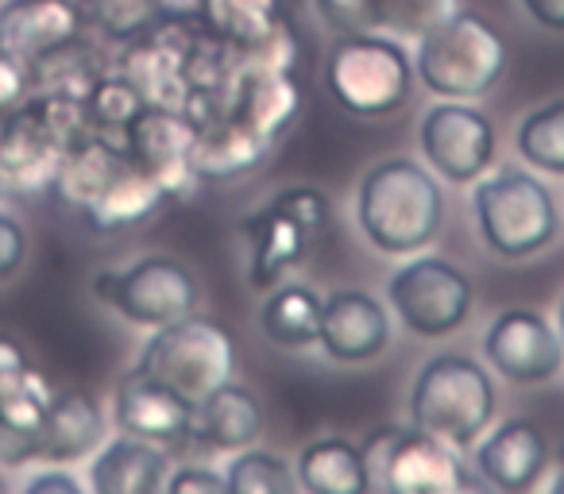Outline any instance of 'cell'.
Returning <instances> with one entry per match:
<instances>
[{
	"mask_svg": "<svg viewBox=\"0 0 564 494\" xmlns=\"http://www.w3.org/2000/svg\"><path fill=\"white\" fill-rule=\"evenodd\" d=\"M356 220L383 255H414L430 248L445 220L437 178L414 158H383L360 182Z\"/></svg>",
	"mask_w": 564,
	"mask_h": 494,
	"instance_id": "1",
	"label": "cell"
},
{
	"mask_svg": "<svg viewBox=\"0 0 564 494\" xmlns=\"http://www.w3.org/2000/svg\"><path fill=\"white\" fill-rule=\"evenodd\" d=\"M495 417V383L468 355H433L410 391V421L414 429L453 444L456 452L476 448Z\"/></svg>",
	"mask_w": 564,
	"mask_h": 494,
	"instance_id": "2",
	"label": "cell"
},
{
	"mask_svg": "<svg viewBox=\"0 0 564 494\" xmlns=\"http://www.w3.org/2000/svg\"><path fill=\"white\" fill-rule=\"evenodd\" d=\"M507 70V43L479 12L456 9L417 40L414 74L437 97H484Z\"/></svg>",
	"mask_w": 564,
	"mask_h": 494,
	"instance_id": "3",
	"label": "cell"
},
{
	"mask_svg": "<svg viewBox=\"0 0 564 494\" xmlns=\"http://www.w3.org/2000/svg\"><path fill=\"white\" fill-rule=\"evenodd\" d=\"M325 89L352 117H391L410 101L414 63H410L406 47L387 35H340L325 55Z\"/></svg>",
	"mask_w": 564,
	"mask_h": 494,
	"instance_id": "4",
	"label": "cell"
},
{
	"mask_svg": "<svg viewBox=\"0 0 564 494\" xmlns=\"http://www.w3.org/2000/svg\"><path fill=\"white\" fill-rule=\"evenodd\" d=\"M484 243L499 260H525L556 240L561 212L545 186L518 166H502L484 178L471 197Z\"/></svg>",
	"mask_w": 564,
	"mask_h": 494,
	"instance_id": "5",
	"label": "cell"
},
{
	"mask_svg": "<svg viewBox=\"0 0 564 494\" xmlns=\"http://www.w3.org/2000/svg\"><path fill=\"white\" fill-rule=\"evenodd\" d=\"M135 367L148 371L163 386H171L189 406H197L205 394H213L220 383L232 378L236 340L217 321L189 314L182 321L155 329Z\"/></svg>",
	"mask_w": 564,
	"mask_h": 494,
	"instance_id": "6",
	"label": "cell"
},
{
	"mask_svg": "<svg viewBox=\"0 0 564 494\" xmlns=\"http://www.w3.org/2000/svg\"><path fill=\"white\" fill-rule=\"evenodd\" d=\"M364 463H368L371 491L387 494H453L471 491L476 479H468L460 455L453 444L430 437L422 429H399L387 425L376 429L360 444Z\"/></svg>",
	"mask_w": 564,
	"mask_h": 494,
	"instance_id": "7",
	"label": "cell"
},
{
	"mask_svg": "<svg viewBox=\"0 0 564 494\" xmlns=\"http://www.w3.org/2000/svg\"><path fill=\"white\" fill-rule=\"evenodd\" d=\"M94 294L124 321L148 329H163L197 309V278L166 255H148L124 271H101L94 278Z\"/></svg>",
	"mask_w": 564,
	"mask_h": 494,
	"instance_id": "8",
	"label": "cell"
},
{
	"mask_svg": "<svg viewBox=\"0 0 564 494\" xmlns=\"http://www.w3.org/2000/svg\"><path fill=\"white\" fill-rule=\"evenodd\" d=\"M471 298H476L471 278L456 263L437 260V255H422L391 278L394 314L410 332L430 340L460 329L471 314Z\"/></svg>",
	"mask_w": 564,
	"mask_h": 494,
	"instance_id": "9",
	"label": "cell"
},
{
	"mask_svg": "<svg viewBox=\"0 0 564 494\" xmlns=\"http://www.w3.org/2000/svg\"><path fill=\"white\" fill-rule=\"evenodd\" d=\"M120 143H124L128 163L140 166V171L163 189L166 201H182V197L197 194L202 182H197L194 163H189L194 124H189L178 109L148 105V109L128 124V132Z\"/></svg>",
	"mask_w": 564,
	"mask_h": 494,
	"instance_id": "10",
	"label": "cell"
},
{
	"mask_svg": "<svg viewBox=\"0 0 564 494\" xmlns=\"http://www.w3.org/2000/svg\"><path fill=\"white\" fill-rule=\"evenodd\" d=\"M422 155L448 182H476L495 158V124L460 101L433 105L422 117Z\"/></svg>",
	"mask_w": 564,
	"mask_h": 494,
	"instance_id": "11",
	"label": "cell"
},
{
	"mask_svg": "<svg viewBox=\"0 0 564 494\" xmlns=\"http://www.w3.org/2000/svg\"><path fill=\"white\" fill-rule=\"evenodd\" d=\"M484 355L510 383H545L564 367V348L553 325L533 309H507L484 337Z\"/></svg>",
	"mask_w": 564,
	"mask_h": 494,
	"instance_id": "12",
	"label": "cell"
},
{
	"mask_svg": "<svg viewBox=\"0 0 564 494\" xmlns=\"http://www.w3.org/2000/svg\"><path fill=\"white\" fill-rule=\"evenodd\" d=\"M194 24L159 20L151 32H143V35H135V40L124 43L120 74L140 89V97L148 105L182 109V101H186V74H182V58H186V43H189Z\"/></svg>",
	"mask_w": 564,
	"mask_h": 494,
	"instance_id": "13",
	"label": "cell"
},
{
	"mask_svg": "<svg viewBox=\"0 0 564 494\" xmlns=\"http://www.w3.org/2000/svg\"><path fill=\"white\" fill-rule=\"evenodd\" d=\"M112 414H117L120 432L155 440V444H186L194 429V406L140 367L120 378Z\"/></svg>",
	"mask_w": 564,
	"mask_h": 494,
	"instance_id": "14",
	"label": "cell"
},
{
	"mask_svg": "<svg viewBox=\"0 0 564 494\" xmlns=\"http://www.w3.org/2000/svg\"><path fill=\"white\" fill-rule=\"evenodd\" d=\"M317 344L340 363H368L391 344V314L368 290H337L322 306Z\"/></svg>",
	"mask_w": 564,
	"mask_h": 494,
	"instance_id": "15",
	"label": "cell"
},
{
	"mask_svg": "<svg viewBox=\"0 0 564 494\" xmlns=\"http://www.w3.org/2000/svg\"><path fill=\"white\" fill-rule=\"evenodd\" d=\"M63 158V143L51 135V128L43 124V117L35 112V105H20L9 112V124L0 135V174L9 194H43L51 189Z\"/></svg>",
	"mask_w": 564,
	"mask_h": 494,
	"instance_id": "16",
	"label": "cell"
},
{
	"mask_svg": "<svg viewBox=\"0 0 564 494\" xmlns=\"http://www.w3.org/2000/svg\"><path fill=\"white\" fill-rule=\"evenodd\" d=\"M78 35H86L78 0H9L0 9V47L20 63H32Z\"/></svg>",
	"mask_w": 564,
	"mask_h": 494,
	"instance_id": "17",
	"label": "cell"
},
{
	"mask_svg": "<svg viewBox=\"0 0 564 494\" xmlns=\"http://www.w3.org/2000/svg\"><path fill=\"white\" fill-rule=\"evenodd\" d=\"M302 109H306L302 70L256 74V78H240L228 89V112L243 120L256 135H263L271 147L299 124Z\"/></svg>",
	"mask_w": 564,
	"mask_h": 494,
	"instance_id": "18",
	"label": "cell"
},
{
	"mask_svg": "<svg viewBox=\"0 0 564 494\" xmlns=\"http://www.w3.org/2000/svg\"><path fill=\"white\" fill-rule=\"evenodd\" d=\"M267 155H271V143L251 132L243 120H236L232 112H220V117L194 128L189 163H194L197 182L248 178L267 163Z\"/></svg>",
	"mask_w": 564,
	"mask_h": 494,
	"instance_id": "19",
	"label": "cell"
},
{
	"mask_svg": "<svg viewBox=\"0 0 564 494\" xmlns=\"http://www.w3.org/2000/svg\"><path fill=\"white\" fill-rule=\"evenodd\" d=\"M243 235L251 243L248 283L251 290H274L286 271H294L314 248V235L291 220L279 205H263L243 220Z\"/></svg>",
	"mask_w": 564,
	"mask_h": 494,
	"instance_id": "20",
	"label": "cell"
},
{
	"mask_svg": "<svg viewBox=\"0 0 564 494\" xmlns=\"http://www.w3.org/2000/svg\"><path fill=\"white\" fill-rule=\"evenodd\" d=\"M549 460L545 437L533 421H507L476 448V471L495 491H530Z\"/></svg>",
	"mask_w": 564,
	"mask_h": 494,
	"instance_id": "21",
	"label": "cell"
},
{
	"mask_svg": "<svg viewBox=\"0 0 564 494\" xmlns=\"http://www.w3.org/2000/svg\"><path fill=\"white\" fill-rule=\"evenodd\" d=\"M259 432H263V409H259L256 394L248 386H236L232 378L194 406L189 440H197L209 452H240V448L256 444Z\"/></svg>",
	"mask_w": 564,
	"mask_h": 494,
	"instance_id": "22",
	"label": "cell"
},
{
	"mask_svg": "<svg viewBox=\"0 0 564 494\" xmlns=\"http://www.w3.org/2000/svg\"><path fill=\"white\" fill-rule=\"evenodd\" d=\"M124 163H128L124 143L94 132V135H86V140L74 143V147L63 151L55 182H51V194H55L66 209L86 212L89 205L105 194V186L124 171Z\"/></svg>",
	"mask_w": 564,
	"mask_h": 494,
	"instance_id": "23",
	"label": "cell"
},
{
	"mask_svg": "<svg viewBox=\"0 0 564 494\" xmlns=\"http://www.w3.org/2000/svg\"><path fill=\"white\" fill-rule=\"evenodd\" d=\"M166 475H171V460H166L163 444L124 432L101 448L89 486L97 494H155L166 491Z\"/></svg>",
	"mask_w": 564,
	"mask_h": 494,
	"instance_id": "24",
	"label": "cell"
},
{
	"mask_svg": "<svg viewBox=\"0 0 564 494\" xmlns=\"http://www.w3.org/2000/svg\"><path fill=\"white\" fill-rule=\"evenodd\" d=\"M105 440V417L97 402L82 391L55 394L47 417L40 425V460L74 463L89 455Z\"/></svg>",
	"mask_w": 564,
	"mask_h": 494,
	"instance_id": "25",
	"label": "cell"
},
{
	"mask_svg": "<svg viewBox=\"0 0 564 494\" xmlns=\"http://www.w3.org/2000/svg\"><path fill=\"white\" fill-rule=\"evenodd\" d=\"M105 70V58L86 35L63 43V47L47 51V55L28 63V94L32 97H78L86 101L89 89Z\"/></svg>",
	"mask_w": 564,
	"mask_h": 494,
	"instance_id": "26",
	"label": "cell"
},
{
	"mask_svg": "<svg viewBox=\"0 0 564 494\" xmlns=\"http://www.w3.org/2000/svg\"><path fill=\"white\" fill-rule=\"evenodd\" d=\"M299 486L310 494H364L371 491L368 463H364L360 444L348 437H322L302 448L299 455Z\"/></svg>",
	"mask_w": 564,
	"mask_h": 494,
	"instance_id": "27",
	"label": "cell"
},
{
	"mask_svg": "<svg viewBox=\"0 0 564 494\" xmlns=\"http://www.w3.org/2000/svg\"><path fill=\"white\" fill-rule=\"evenodd\" d=\"M166 205V194L140 171V166L124 163V171L105 186V194L89 205L82 217L94 232H124V228L143 224Z\"/></svg>",
	"mask_w": 564,
	"mask_h": 494,
	"instance_id": "28",
	"label": "cell"
},
{
	"mask_svg": "<svg viewBox=\"0 0 564 494\" xmlns=\"http://www.w3.org/2000/svg\"><path fill=\"white\" fill-rule=\"evenodd\" d=\"M322 294L314 286L286 283L274 286L259 309V329L279 348H310L322 337Z\"/></svg>",
	"mask_w": 564,
	"mask_h": 494,
	"instance_id": "29",
	"label": "cell"
},
{
	"mask_svg": "<svg viewBox=\"0 0 564 494\" xmlns=\"http://www.w3.org/2000/svg\"><path fill=\"white\" fill-rule=\"evenodd\" d=\"M306 58V40H302L294 17H286L279 28L251 43H228V70H232V86L240 78H256V74H279V70H302Z\"/></svg>",
	"mask_w": 564,
	"mask_h": 494,
	"instance_id": "30",
	"label": "cell"
},
{
	"mask_svg": "<svg viewBox=\"0 0 564 494\" xmlns=\"http://www.w3.org/2000/svg\"><path fill=\"white\" fill-rule=\"evenodd\" d=\"M294 17V0H205L202 24L228 43H251Z\"/></svg>",
	"mask_w": 564,
	"mask_h": 494,
	"instance_id": "31",
	"label": "cell"
},
{
	"mask_svg": "<svg viewBox=\"0 0 564 494\" xmlns=\"http://www.w3.org/2000/svg\"><path fill=\"white\" fill-rule=\"evenodd\" d=\"M51 402H55V386L47 383L43 371L28 363L24 371L0 383V429L40 440V425L47 417Z\"/></svg>",
	"mask_w": 564,
	"mask_h": 494,
	"instance_id": "32",
	"label": "cell"
},
{
	"mask_svg": "<svg viewBox=\"0 0 564 494\" xmlns=\"http://www.w3.org/2000/svg\"><path fill=\"white\" fill-rule=\"evenodd\" d=\"M518 151L538 171L564 178V97L533 109L518 128Z\"/></svg>",
	"mask_w": 564,
	"mask_h": 494,
	"instance_id": "33",
	"label": "cell"
},
{
	"mask_svg": "<svg viewBox=\"0 0 564 494\" xmlns=\"http://www.w3.org/2000/svg\"><path fill=\"white\" fill-rule=\"evenodd\" d=\"M86 109H89V120H94V132L97 135H120L124 140L128 124L148 109V101L140 97V89L124 78V74H101L97 86L89 89L86 97Z\"/></svg>",
	"mask_w": 564,
	"mask_h": 494,
	"instance_id": "34",
	"label": "cell"
},
{
	"mask_svg": "<svg viewBox=\"0 0 564 494\" xmlns=\"http://www.w3.org/2000/svg\"><path fill=\"white\" fill-rule=\"evenodd\" d=\"M228 491L232 494H291L299 491V475L291 463L263 448H240L232 463H228Z\"/></svg>",
	"mask_w": 564,
	"mask_h": 494,
	"instance_id": "35",
	"label": "cell"
},
{
	"mask_svg": "<svg viewBox=\"0 0 564 494\" xmlns=\"http://www.w3.org/2000/svg\"><path fill=\"white\" fill-rule=\"evenodd\" d=\"M86 28L101 32L112 43H128L159 24L155 0H78Z\"/></svg>",
	"mask_w": 564,
	"mask_h": 494,
	"instance_id": "36",
	"label": "cell"
},
{
	"mask_svg": "<svg viewBox=\"0 0 564 494\" xmlns=\"http://www.w3.org/2000/svg\"><path fill=\"white\" fill-rule=\"evenodd\" d=\"M460 9V0H376L379 32L391 35H417L422 40L430 28L448 20Z\"/></svg>",
	"mask_w": 564,
	"mask_h": 494,
	"instance_id": "37",
	"label": "cell"
},
{
	"mask_svg": "<svg viewBox=\"0 0 564 494\" xmlns=\"http://www.w3.org/2000/svg\"><path fill=\"white\" fill-rule=\"evenodd\" d=\"M271 205H279L282 212L291 220H299L302 228H306L310 235H314V243L322 240L325 232H329L333 224V201L322 194V189L314 186H291V189H282L279 197H274Z\"/></svg>",
	"mask_w": 564,
	"mask_h": 494,
	"instance_id": "38",
	"label": "cell"
},
{
	"mask_svg": "<svg viewBox=\"0 0 564 494\" xmlns=\"http://www.w3.org/2000/svg\"><path fill=\"white\" fill-rule=\"evenodd\" d=\"M314 9L325 20V28H333L337 35L379 32L376 0H314Z\"/></svg>",
	"mask_w": 564,
	"mask_h": 494,
	"instance_id": "39",
	"label": "cell"
},
{
	"mask_svg": "<svg viewBox=\"0 0 564 494\" xmlns=\"http://www.w3.org/2000/svg\"><path fill=\"white\" fill-rule=\"evenodd\" d=\"M24 255H28L24 228H20L12 217H4V212H0V283H4V278H12L20 267H24Z\"/></svg>",
	"mask_w": 564,
	"mask_h": 494,
	"instance_id": "40",
	"label": "cell"
},
{
	"mask_svg": "<svg viewBox=\"0 0 564 494\" xmlns=\"http://www.w3.org/2000/svg\"><path fill=\"white\" fill-rule=\"evenodd\" d=\"M28 97V63L0 47V109H17Z\"/></svg>",
	"mask_w": 564,
	"mask_h": 494,
	"instance_id": "41",
	"label": "cell"
},
{
	"mask_svg": "<svg viewBox=\"0 0 564 494\" xmlns=\"http://www.w3.org/2000/svg\"><path fill=\"white\" fill-rule=\"evenodd\" d=\"M166 491H171V494H189V491L225 494L228 479L217 475V471H209V468H178L174 475H166Z\"/></svg>",
	"mask_w": 564,
	"mask_h": 494,
	"instance_id": "42",
	"label": "cell"
},
{
	"mask_svg": "<svg viewBox=\"0 0 564 494\" xmlns=\"http://www.w3.org/2000/svg\"><path fill=\"white\" fill-rule=\"evenodd\" d=\"M522 4L545 32H564V0H522Z\"/></svg>",
	"mask_w": 564,
	"mask_h": 494,
	"instance_id": "43",
	"label": "cell"
},
{
	"mask_svg": "<svg viewBox=\"0 0 564 494\" xmlns=\"http://www.w3.org/2000/svg\"><path fill=\"white\" fill-rule=\"evenodd\" d=\"M155 9L163 20H178V24H194L202 20L205 0H155Z\"/></svg>",
	"mask_w": 564,
	"mask_h": 494,
	"instance_id": "44",
	"label": "cell"
},
{
	"mask_svg": "<svg viewBox=\"0 0 564 494\" xmlns=\"http://www.w3.org/2000/svg\"><path fill=\"white\" fill-rule=\"evenodd\" d=\"M24 367H28L24 348H20L12 337H4V332H0V383H4V378H12L17 371H24Z\"/></svg>",
	"mask_w": 564,
	"mask_h": 494,
	"instance_id": "45",
	"label": "cell"
},
{
	"mask_svg": "<svg viewBox=\"0 0 564 494\" xmlns=\"http://www.w3.org/2000/svg\"><path fill=\"white\" fill-rule=\"evenodd\" d=\"M28 491L43 494V491H63V494H78L82 483L74 475H66V471H47V475H35L32 483H28Z\"/></svg>",
	"mask_w": 564,
	"mask_h": 494,
	"instance_id": "46",
	"label": "cell"
},
{
	"mask_svg": "<svg viewBox=\"0 0 564 494\" xmlns=\"http://www.w3.org/2000/svg\"><path fill=\"white\" fill-rule=\"evenodd\" d=\"M4 124H9V109H0V135H4Z\"/></svg>",
	"mask_w": 564,
	"mask_h": 494,
	"instance_id": "47",
	"label": "cell"
},
{
	"mask_svg": "<svg viewBox=\"0 0 564 494\" xmlns=\"http://www.w3.org/2000/svg\"><path fill=\"white\" fill-rule=\"evenodd\" d=\"M553 491H556V494H564V475H561V479H556V483H553Z\"/></svg>",
	"mask_w": 564,
	"mask_h": 494,
	"instance_id": "48",
	"label": "cell"
},
{
	"mask_svg": "<svg viewBox=\"0 0 564 494\" xmlns=\"http://www.w3.org/2000/svg\"><path fill=\"white\" fill-rule=\"evenodd\" d=\"M561 348H564V301H561Z\"/></svg>",
	"mask_w": 564,
	"mask_h": 494,
	"instance_id": "49",
	"label": "cell"
},
{
	"mask_svg": "<svg viewBox=\"0 0 564 494\" xmlns=\"http://www.w3.org/2000/svg\"><path fill=\"white\" fill-rule=\"evenodd\" d=\"M4 194H9V186H4V174H0V197H4Z\"/></svg>",
	"mask_w": 564,
	"mask_h": 494,
	"instance_id": "50",
	"label": "cell"
},
{
	"mask_svg": "<svg viewBox=\"0 0 564 494\" xmlns=\"http://www.w3.org/2000/svg\"><path fill=\"white\" fill-rule=\"evenodd\" d=\"M0 491H4V479H0Z\"/></svg>",
	"mask_w": 564,
	"mask_h": 494,
	"instance_id": "51",
	"label": "cell"
}]
</instances>
